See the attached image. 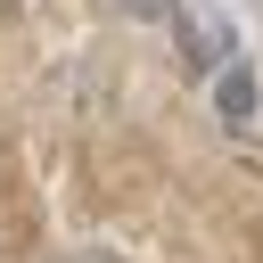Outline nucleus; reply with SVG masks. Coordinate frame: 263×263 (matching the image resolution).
<instances>
[{"label":"nucleus","mask_w":263,"mask_h":263,"mask_svg":"<svg viewBox=\"0 0 263 263\" xmlns=\"http://www.w3.org/2000/svg\"><path fill=\"white\" fill-rule=\"evenodd\" d=\"M164 25H173V41H181L189 82H214V74L238 58V33H230V16H222L214 0H173V8H164Z\"/></svg>","instance_id":"1"},{"label":"nucleus","mask_w":263,"mask_h":263,"mask_svg":"<svg viewBox=\"0 0 263 263\" xmlns=\"http://www.w3.org/2000/svg\"><path fill=\"white\" fill-rule=\"evenodd\" d=\"M214 107H222V123H247V115H255V66H247V58H230V66L214 74Z\"/></svg>","instance_id":"2"},{"label":"nucleus","mask_w":263,"mask_h":263,"mask_svg":"<svg viewBox=\"0 0 263 263\" xmlns=\"http://www.w3.org/2000/svg\"><path fill=\"white\" fill-rule=\"evenodd\" d=\"M41 263H123V255H115L107 238H74V247H49Z\"/></svg>","instance_id":"3"},{"label":"nucleus","mask_w":263,"mask_h":263,"mask_svg":"<svg viewBox=\"0 0 263 263\" xmlns=\"http://www.w3.org/2000/svg\"><path fill=\"white\" fill-rule=\"evenodd\" d=\"M164 8L173 0H115V16H132V25H164Z\"/></svg>","instance_id":"4"},{"label":"nucleus","mask_w":263,"mask_h":263,"mask_svg":"<svg viewBox=\"0 0 263 263\" xmlns=\"http://www.w3.org/2000/svg\"><path fill=\"white\" fill-rule=\"evenodd\" d=\"M8 16H16V0H0V25H8Z\"/></svg>","instance_id":"5"}]
</instances>
